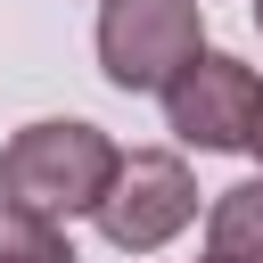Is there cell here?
Instances as JSON below:
<instances>
[{"mask_svg": "<svg viewBox=\"0 0 263 263\" xmlns=\"http://www.w3.org/2000/svg\"><path fill=\"white\" fill-rule=\"evenodd\" d=\"M115 140L82 115H49V123H25L8 148H0V205L16 214H49V222H74L107 197L115 181Z\"/></svg>", "mask_w": 263, "mask_h": 263, "instance_id": "obj_1", "label": "cell"}, {"mask_svg": "<svg viewBox=\"0 0 263 263\" xmlns=\"http://www.w3.org/2000/svg\"><path fill=\"white\" fill-rule=\"evenodd\" d=\"M205 49L197 0H107L99 8V74L115 90H164Z\"/></svg>", "mask_w": 263, "mask_h": 263, "instance_id": "obj_2", "label": "cell"}, {"mask_svg": "<svg viewBox=\"0 0 263 263\" xmlns=\"http://www.w3.org/2000/svg\"><path fill=\"white\" fill-rule=\"evenodd\" d=\"M90 214H99L107 247L156 255L173 230L197 222V181H189V164H181L173 148H132V156H115V181H107V197H99Z\"/></svg>", "mask_w": 263, "mask_h": 263, "instance_id": "obj_3", "label": "cell"}, {"mask_svg": "<svg viewBox=\"0 0 263 263\" xmlns=\"http://www.w3.org/2000/svg\"><path fill=\"white\" fill-rule=\"evenodd\" d=\"M255 107H263V74L238 66V58H222V49H197V58L164 82V123H173L189 148H247Z\"/></svg>", "mask_w": 263, "mask_h": 263, "instance_id": "obj_4", "label": "cell"}, {"mask_svg": "<svg viewBox=\"0 0 263 263\" xmlns=\"http://www.w3.org/2000/svg\"><path fill=\"white\" fill-rule=\"evenodd\" d=\"M205 255H214V263H263V173L214 197V214H205Z\"/></svg>", "mask_w": 263, "mask_h": 263, "instance_id": "obj_5", "label": "cell"}, {"mask_svg": "<svg viewBox=\"0 0 263 263\" xmlns=\"http://www.w3.org/2000/svg\"><path fill=\"white\" fill-rule=\"evenodd\" d=\"M0 263H74V238H66V222H49V214L0 205Z\"/></svg>", "mask_w": 263, "mask_h": 263, "instance_id": "obj_6", "label": "cell"}, {"mask_svg": "<svg viewBox=\"0 0 263 263\" xmlns=\"http://www.w3.org/2000/svg\"><path fill=\"white\" fill-rule=\"evenodd\" d=\"M247 148H255V156H263V107H255V132H247Z\"/></svg>", "mask_w": 263, "mask_h": 263, "instance_id": "obj_7", "label": "cell"}, {"mask_svg": "<svg viewBox=\"0 0 263 263\" xmlns=\"http://www.w3.org/2000/svg\"><path fill=\"white\" fill-rule=\"evenodd\" d=\"M255 25H263V0H255Z\"/></svg>", "mask_w": 263, "mask_h": 263, "instance_id": "obj_8", "label": "cell"}, {"mask_svg": "<svg viewBox=\"0 0 263 263\" xmlns=\"http://www.w3.org/2000/svg\"><path fill=\"white\" fill-rule=\"evenodd\" d=\"M205 263H214V255H205Z\"/></svg>", "mask_w": 263, "mask_h": 263, "instance_id": "obj_9", "label": "cell"}]
</instances>
